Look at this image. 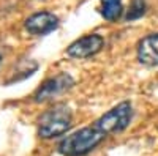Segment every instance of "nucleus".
I'll use <instances>...</instances> for the list:
<instances>
[{
	"label": "nucleus",
	"mask_w": 158,
	"mask_h": 156,
	"mask_svg": "<svg viewBox=\"0 0 158 156\" xmlns=\"http://www.w3.org/2000/svg\"><path fill=\"white\" fill-rule=\"evenodd\" d=\"M106 139V134L94 125L74 131L73 134L63 137L59 144V153L63 156H85L95 150Z\"/></svg>",
	"instance_id": "obj_1"
},
{
	"label": "nucleus",
	"mask_w": 158,
	"mask_h": 156,
	"mask_svg": "<svg viewBox=\"0 0 158 156\" xmlns=\"http://www.w3.org/2000/svg\"><path fill=\"white\" fill-rule=\"evenodd\" d=\"M0 62H2V55H0Z\"/></svg>",
	"instance_id": "obj_10"
},
{
	"label": "nucleus",
	"mask_w": 158,
	"mask_h": 156,
	"mask_svg": "<svg viewBox=\"0 0 158 156\" xmlns=\"http://www.w3.org/2000/svg\"><path fill=\"white\" fill-rule=\"evenodd\" d=\"M71 125H73L71 109L67 104L57 102L41 115L38 134L43 139H54V137L63 136L67 131H70Z\"/></svg>",
	"instance_id": "obj_2"
},
{
	"label": "nucleus",
	"mask_w": 158,
	"mask_h": 156,
	"mask_svg": "<svg viewBox=\"0 0 158 156\" xmlns=\"http://www.w3.org/2000/svg\"><path fill=\"white\" fill-rule=\"evenodd\" d=\"M131 118H133V106H131L130 101H122L108 112H104L95 122V126L106 136H109L114 133H120L125 128H128Z\"/></svg>",
	"instance_id": "obj_3"
},
{
	"label": "nucleus",
	"mask_w": 158,
	"mask_h": 156,
	"mask_svg": "<svg viewBox=\"0 0 158 156\" xmlns=\"http://www.w3.org/2000/svg\"><path fill=\"white\" fill-rule=\"evenodd\" d=\"M146 0H131L130 2V6H128V11L125 14V21L131 22V21H136L139 18L144 16L146 13Z\"/></svg>",
	"instance_id": "obj_9"
},
{
	"label": "nucleus",
	"mask_w": 158,
	"mask_h": 156,
	"mask_svg": "<svg viewBox=\"0 0 158 156\" xmlns=\"http://www.w3.org/2000/svg\"><path fill=\"white\" fill-rule=\"evenodd\" d=\"M57 27H59V18L54 13H49V11L35 13L25 21V30L35 36L48 35L51 32H54Z\"/></svg>",
	"instance_id": "obj_6"
},
{
	"label": "nucleus",
	"mask_w": 158,
	"mask_h": 156,
	"mask_svg": "<svg viewBox=\"0 0 158 156\" xmlns=\"http://www.w3.org/2000/svg\"><path fill=\"white\" fill-rule=\"evenodd\" d=\"M138 60L146 66H156L158 65V33H150L139 41Z\"/></svg>",
	"instance_id": "obj_7"
},
{
	"label": "nucleus",
	"mask_w": 158,
	"mask_h": 156,
	"mask_svg": "<svg viewBox=\"0 0 158 156\" xmlns=\"http://www.w3.org/2000/svg\"><path fill=\"white\" fill-rule=\"evenodd\" d=\"M73 85H74L73 77L67 73H60L54 77H49V79H46L41 84V87H40L33 95V101L35 102L49 101V99L56 98V96L63 95L65 92H68Z\"/></svg>",
	"instance_id": "obj_4"
},
{
	"label": "nucleus",
	"mask_w": 158,
	"mask_h": 156,
	"mask_svg": "<svg viewBox=\"0 0 158 156\" xmlns=\"http://www.w3.org/2000/svg\"><path fill=\"white\" fill-rule=\"evenodd\" d=\"M103 46H104L103 36L98 33H90L73 41L67 47V54L73 58H89L97 55L103 49Z\"/></svg>",
	"instance_id": "obj_5"
},
{
	"label": "nucleus",
	"mask_w": 158,
	"mask_h": 156,
	"mask_svg": "<svg viewBox=\"0 0 158 156\" xmlns=\"http://www.w3.org/2000/svg\"><path fill=\"white\" fill-rule=\"evenodd\" d=\"M123 14V3L122 0H101V16L109 21L115 22Z\"/></svg>",
	"instance_id": "obj_8"
}]
</instances>
